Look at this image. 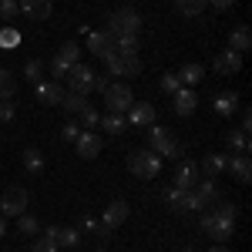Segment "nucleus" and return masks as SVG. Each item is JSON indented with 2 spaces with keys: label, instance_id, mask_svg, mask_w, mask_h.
<instances>
[{
  "label": "nucleus",
  "instance_id": "473e14b6",
  "mask_svg": "<svg viewBox=\"0 0 252 252\" xmlns=\"http://www.w3.org/2000/svg\"><path fill=\"white\" fill-rule=\"evenodd\" d=\"M155 155L158 158H178V155H185V145H182V141H175V138H168V141L158 148Z\"/></svg>",
  "mask_w": 252,
  "mask_h": 252
},
{
  "label": "nucleus",
  "instance_id": "4468645a",
  "mask_svg": "<svg viewBox=\"0 0 252 252\" xmlns=\"http://www.w3.org/2000/svg\"><path fill=\"white\" fill-rule=\"evenodd\" d=\"M88 51H91L94 58L104 61L111 51H115V37H111L108 31H91V34H88Z\"/></svg>",
  "mask_w": 252,
  "mask_h": 252
},
{
  "label": "nucleus",
  "instance_id": "8fccbe9b",
  "mask_svg": "<svg viewBox=\"0 0 252 252\" xmlns=\"http://www.w3.org/2000/svg\"><path fill=\"white\" fill-rule=\"evenodd\" d=\"M94 252H108V249H94Z\"/></svg>",
  "mask_w": 252,
  "mask_h": 252
},
{
  "label": "nucleus",
  "instance_id": "c9c22d12",
  "mask_svg": "<svg viewBox=\"0 0 252 252\" xmlns=\"http://www.w3.org/2000/svg\"><path fill=\"white\" fill-rule=\"evenodd\" d=\"M178 3V10L185 14V17H198L202 10H205V0H175Z\"/></svg>",
  "mask_w": 252,
  "mask_h": 252
},
{
  "label": "nucleus",
  "instance_id": "f8f14e48",
  "mask_svg": "<svg viewBox=\"0 0 252 252\" xmlns=\"http://www.w3.org/2000/svg\"><path fill=\"white\" fill-rule=\"evenodd\" d=\"M74 148H78V155L81 158H97L101 155V148H104V141H101V135L97 131H81L78 138H74Z\"/></svg>",
  "mask_w": 252,
  "mask_h": 252
},
{
  "label": "nucleus",
  "instance_id": "a211bd4d",
  "mask_svg": "<svg viewBox=\"0 0 252 252\" xmlns=\"http://www.w3.org/2000/svg\"><path fill=\"white\" fill-rule=\"evenodd\" d=\"M225 165H229V155H222V152H209L205 161L198 165V172L205 175V178H219V175L225 172Z\"/></svg>",
  "mask_w": 252,
  "mask_h": 252
},
{
  "label": "nucleus",
  "instance_id": "cd10ccee",
  "mask_svg": "<svg viewBox=\"0 0 252 252\" xmlns=\"http://www.w3.org/2000/svg\"><path fill=\"white\" fill-rule=\"evenodd\" d=\"M229 148H232L235 155H249V131H229Z\"/></svg>",
  "mask_w": 252,
  "mask_h": 252
},
{
  "label": "nucleus",
  "instance_id": "1a4fd4ad",
  "mask_svg": "<svg viewBox=\"0 0 252 252\" xmlns=\"http://www.w3.org/2000/svg\"><path fill=\"white\" fill-rule=\"evenodd\" d=\"M155 104L152 101H135L128 111H125V121H128V128H148V125H155Z\"/></svg>",
  "mask_w": 252,
  "mask_h": 252
},
{
  "label": "nucleus",
  "instance_id": "58836bf2",
  "mask_svg": "<svg viewBox=\"0 0 252 252\" xmlns=\"http://www.w3.org/2000/svg\"><path fill=\"white\" fill-rule=\"evenodd\" d=\"M97 125H101V115H97V108L88 104V108L81 111V128H88V131H91V128H97Z\"/></svg>",
  "mask_w": 252,
  "mask_h": 252
},
{
  "label": "nucleus",
  "instance_id": "e433bc0d",
  "mask_svg": "<svg viewBox=\"0 0 252 252\" xmlns=\"http://www.w3.org/2000/svg\"><path fill=\"white\" fill-rule=\"evenodd\" d=\"M17 14H20V0H0V20H17Z\"/></svg>",
  "mask_w": 252,
  "mask_h": 252
},
{
  "label": "nucleus",
  "instance_id": "393cba45",
  "mask_svg": "<svg viewBox=\"0 0 252 252\" xmlns=\"http://www.w3.org/2000/svg\"><path fill=\"white\" fill-rule=\"evenodd\" d=\"M115 51L125 58H138V34H121L115 37Z\"/></svg>",
  "mask_w": 252,
  "mask_h": 252
},
{
  "label": "nucleus",
  "instance_id": "a19ab883",
  "mask_svg": "<svg viewBox=\"0 0 252 252\" xmlns=\"http://www.w3.org/2000/svg\"><path fill=\"white\" fill-rule=\"evenodd\" d=\"M178 88H182V81H178V74H175V71L161 74V91H165V94H175Z\"/></svg>",
  "mask_w": 252,
  "mask_h": 252
},
{
  "label": "nucleus",
  "instance_id": "bb28decb",
  "mask_svg": "<svg viewBox=\"0 0 252 252\" xmlns=\"http://www.w3.org/2000/svg\"><path fill=\"white\" fill-rule=\"evenodd\" d=\"M24 168L31 175L44 172V155H40V148H24Z\"/></svg>",
  "mask_w": 252,
  "mask_h": 252
},
{
  "label": "nucleus",
  "instance_id": "09e8293b",
  "mask_svg": "<svg viewBox=\"0 0 252 252\" xmlns=\"http://www.w3.org/2000/svg\"><path fill=\"white\" fill-rule=\"evenodd\" d=\"M0 239H3V215H0Z\"/></svg>",
  "mask_w": 252,
  "mask_h": 252
},
{
  "label": "nucleus",
  "instance_id": "0eeeda50",
  "mask_svg": "<svg viewBox=\"0 0 252 252\" xmlns=\"http://www.w3.org/2000/svg\"><path fill=\"white\" fill-rule=\"evenodd\" d=\"M94 71H91V67H88V64H71V71H67V81H71V91H74V94H91V91H94Z\"/></svg>",
  "mask_w": 252,
  "mask_h": 252
},
{
  "label": "nucleus",
  "instance_id": "9b49d317",
  "mask_svg": "<svg viewBox=\"0 0 252 252\" xmlns=\"http://www.w3.org/2000/svg\"><path fill=\"white\" fill-rule=\"evenodd\" d=\"M128 212H131V205H128L125 198H115V202H111V205L104 209V215H101V225L115 232L118 225H125V219H128Z\"/></svg>",
  "mask_w": 252,
  "mask_h": 252
},
{
  "label": "nucleus",
  "instance_id": "f257e3e1",
  "mask_svg": "<svg viewBox=\"0 0 252 252\" xmlns=\"http://www.w3.org/2000/svg\"><path fill=\"white\" fill-rule=\"evenodd\" d=\"M128 168H131V175H138V178H158L161 158H158L152 148H138V152L128 155Z\"/></svg>",
  "mask_w": 252,
  "mask_h": 252
},
{
  "label": "nucleus",
  "instance_id": "9d476101",
  "mask_svg": "<svg viewBox=\"0 0 252 252\" xmlns=\"http://www.w3.org/2000/svg\"><path fill=\"white\" fill-rule=\"evenodd\" d=\"M44 239H51L58 249H78L81 232L78 229H64V225H47L44 229Z\"/></svg>",
  "mask_w": 252,
  "mask_h": 252
},
{
  "label": "nucleus",
  "instance_id": "4c0bfd02",
  "mask_svg": "<svg viewBox=\"0 0 252 252\" xmlns=\"http://www.w3.org/2000/svg\"><path fill=\"white\" fill-rule=\"evenodd\" d=\"M58 58L64 61V64H78V58H81V47L74 44V40H67V44H64V47L58 51Z\"/></svg>",
  "mask_w": 252,
  "mask_h": 252
},
{
  "label": "nucleus",
  "instance_id": "423d86ee",
  "mask_svg": "<svg viewBox=\"0 0 252 252\" xmlns=\"http://www.w3.org/2000/svg\"><path fill=\"white\" fill-rule=\"evenodd\" d=\"M202 232L212 235L215 242H225V239H232L235 222L232 219H222L219 212H209V215H202Z\"/></svg>",
  "mask_w": 252,
  "mask_h": 252
},
{
  "label": "nucleus",
  "instance_id": "a18cd8bd",
  "mask_svg": "<svg viewBox=\"0 0 252 252\" xmlns=\"http://www.w3.org/2000/svg\"><path fill=\"white\" fill-rule=\"evenodd\" d=\"M31 252H58V246H54V242H51V239H44V235H40L37 242H34V246H31Z\"/></svg>",
  "mask_w": 252,
  "mask_h": 252
},
{
  "label": "nucleus",
  "instance_id": "39448f33",
  "mask_svg": "<svg viewBox=\"0 0 252 252\" xmlns=\"http://www.w3.org/2000/svg\"><path fill=\"white\" fill-rule=\"evenodd\" d=\"M27 202H31V195L27 189H20V185H10V189H3L0 195V215H24L27 212Z\"/></svg>",
  "mask_w": 252,
  "mask_h": 252
},
{
  "label": "nucleus",
  "instance_id": "f3484780",
  "mask_svg": "<svg viewBox=\"0 0 252 252\" xmlns=\"http://www.w3.org/2000/svg\"><path fill=\"white\" fill-rule=\"evenodd\" d=\"M212 67L219 71V74H239V71H242V54H235V51L225 47L222 54H215Z\"/></svg>",
  "mask_w": 252,
  "mask_h": 252
},
{
  "label": "nucleus",
  "instance_id": "412c9836",
  "mask_svg": "<svg viewBox=\"0 0 252 252\" xmlns=\"http://www.w3.org/2000/svg\"><path fill=\"white\" fill-rule=\"evenodd\" d=\"M178 81H182V88H195V84H202L205 81V67L202 64H185L182 71H175Z\"/></svg>",
  "mask_w": 252,
  "mask_h": 252
},
{
  "label": "nucleus",
  "instance_id": "6ab92c4d",
  "mask_svg": "<svg viewBox=\"0 0 252 252\" xmlns=\"http://www.w3.org/2000/svg\"><path fill=\"white\" fill-rule=\"evenodd\" d=\"M225 172H232L235 182L246 185V182L252 178V158L249 155H232V158H229V165H225Z\"/></svg>",
  "mask_w": 252,
  "mask_h": 252
},
{
  "label": "nucleus",
  "instance_id": "37998d69",
  "mask_svg": "<svg viewBox=\"0 0 252 252\" xmlns=\"http://www.w3.org/2000/svg\"><path fill=\"white\" fill-rule=\"evenodd\" d=\"M215 212L222 215V219H239V205H235V202H219V209H215Z\"/></svg>",
  "mask_w": 252,
  "mask_h": 252
},
{
  "label": "nucleus",
  "instance_id": "f704fd0d",
  "mask_svg": "<svg viewBox=\"0 0 252 252\" xmlns=\"http://www.w3.org/2000/svg\"><path fill=\"white\" fill-rule=\"evenodd\" d=\"M17 44H20V34L10 27V24H7V27H0V47H3V51H14Z\"/></svg>",
  "mask_w": 252,
  "mask_h": 252
},
{
  "label": "nucleus",
  "instance_id": "49530a36",
  "mask_svg": "<svg viewBox=\"0 0 252 252\" xmlns=\"http://www.w3.org/2000/svg\"><path fill=\"white\" fill-rule=\"evenodd\" d=\"M205 3H212L215 10H229V7H232L235 0H205Z\"/></svg>",
  "mask_w": 252,
  "mask_h": 252
},
{
  "label": "nucleus",
  "instance_id": "c756f323",
  "mask_svg": "<svg viewBox=\"0 0 252 252\" xmlns=\"http://www.w3.org/2000/svg\"><path fill=\"white\" fill-rule=\"evenodd\" d=\"M198 198H202V205H209V202H219V185H215V178H205L198 189Z\"/></svg>",
  "mask_w": 252,
  "mask_h": 252
},
{
  "label": "nucleus",
  "instance_id": "6e6552de",
  "mask_svg": "<svg viewBox=\"0 0 252 252\" xmlns=\"http://www.w3.org/2000/svg\"><path fill=\"white\" fill-rule=\"evenodd\" d=\"M104 64H108V74H115V78H135L138 71H141V61L138 58H125L118 51H111L104 58Z\"/></svg>",
  "mask_w": 252,
  "mask_h": 252
},
{
  "label": "nucleus",
  "instance_id": "2f4dec72",
  "mask_svg": "<svg viewBox=\"0 0 252 252\" xmlns=\"http://www.w3.org/2000/svg\"><path fill=\"white\" fill-rule=\"evenodd\" d=\"M17 94V81L7 67H0V97H14Z\"/></svg>",
  "mask_w": 252,
  "mask_h": 252
},
{
  "label": "nucleus",
  "instance_id": "de8ad7c7",
  "mask_svg": "<svg viewBox=\"0 0 252 252\" xmlns=\"http://www.w3.org/2000/svg\"><path fill=\"white\" fill-rule=\"evenodd\" d=\"M209 252H232V249H229V246H222V242H219V246H212V249H209Z\"/></svg>",
  "mask_w": 252,
  "mask_h": 252
},
{
  "label": "nucleus",
  "instance_id": "aec40b11",
  "mask_svg": "<svg viewBox=\"0 0 252 252\" xmlns=\"http://www.w3.org/2000/svg\"><path fill=\"white\" fill-rule=\"evenodd\" d=\"M51 0H20V14L31 20H47L51 17Z\"/></svg>",
  "mask_w": 252,
  "mask_h": 252
},
{
  "label": "nucleus",
  "instance_id": "2eb2a0df",
  "mask_svg": "<svg viewBox=\"0 0 252 252\" xmlns=\"http://www.w3.org/2000/svg\"><path fill=\"white\" fill-rule=\"evenodd\" d=\"M34 88H37V101L44 108H54V104H61V97H64V88H61L58 81H37Z\"/></svg>",
  "mask_w": 252,
  "mask_h": 252
},
{
  "label": "nucleus",
  "instance_id": "ddd939ff",
  "mask_svg": "<svg viewBox=\"0 0 252 252\" xmlns=\"http://www.w3.org/2000/svg\"><path fill=\"white\" fill-rule=\"evenodd\" d=\"M172 108H175V115L178 118H189L198 108V94H195L192 88H178L172 94Z\"/></svg>",
  "mask_w": 252,
  "mask_h": 252
},
{
  "label": "nucleus",
  "instance_id": "7ed1b4c3",
  "mask_svg": "<svg viewBox=\"0 0 252 252\" xmlns=\"http://www.w3.org/2000/svg\"><path fill=\"white\" fill-rule=\"evenodd\" d=\"M101 94H104V104H108L111 115H125V111L135 104V94H131V88H128L125 81H121V84H108Z\"/></svg>",
  "mask_w": 252,
  "mask_h": 252
},
{
  "label": "nucleus",
  "instance_id": "c85d7f7f",
  "mask_svg": "<svg viewBox=\"0 0 252 252\" xmlns=\"http://www.w3.org/2000/svg\"><path fill=\"white\" fill-rule=\"evenodd\" d=\"M168 138H172V135H168V128H161V125H148V148H152V152H158Z\"/></svg>",
  "mask_w": 252,
  "mask_h": 252
},
{
  "label": "nucleus",
  "instance_id": "3c124183",
  "mask_svg": "<svg viewBox=\"0 0 252 252\" xmlns=\"http://www.w3.org/2000/svg\"><path fill=\"white\" fill-rule=\"evenodd\" d=\"M182 252H195V249H182Z\"/></svg>",
  "mask_w": 252,
  "mask_h": 252
},
{
  "label": "nucleus",
  "instance_id": "4be33fe9",
  "mask_svg": "<svg viewBox=\"0 0 252 252\" xmlns=\"http://www.w3.org/2000/svg\"><path fill=\"white\" fill-rule=\"evenodd\" d=\"M249 47H252V31H249V27H235L232 34H229V51L246 54Z\"/></svg>",
  "mask_w": 252,
  "mask_h": 252
},
{
  "label": "nucleus",
  "instance_id": "7c9ffc66",
  "mask_svg": "<svg viewBox=\"0 0 252 252\" xmlns=\"http://www.w3.org/2000/svg\"><path fill=\"white\" fill-rule=\"evenodd\" d=\"M17 232H20V235H37V232H40V222L34 219V215L24 212V215H17Z\"/></svg>",
  "mask_w": 252,
  "mask_h": 252
},
{
  "label": "nucleus",
  "instance_id": "5701e85b",
  "mask_svg": "<svg viewBox=\"0 0 252 252\" xmlns=\"http://www.w3.org/2000/svg\"><path fill=\"white\" fill-rule=\"evenodd\" d=\"M88 104H91L88 94H74V91H64V97H61V108H64L67 115H81Z\"/></svg>",
  "mask_w": 252,
  "mask_h": 252
},
{
  "label": "nucleus",
  "instance_id": "20e7f679",
  "mask_svg": "<svg viewBox=\"0 0 252 252\" xmlns=\"http://www.w3.org/2000/svg\"><path fill=\"white\" fill-rule=\"evenodd\" d=\"M165 198H168V205H172L178 215H192V212H198V209H205L195 189H175V185H172Z\"/></svg>",
  "mask_w": 252,
  "mask_h": 252
},
{
  "label": "nucleus",
  "instance_id": "f03ea898",
  "mask_svg": "<svg viewBox=\"0 0 252 252\" xmlns=\"http://www.w3.org/2000/svg\"><path fill=\"white\" fill-rule=\"evenodd\" d=\"M138 31H141V17H138V10H131V7H121V10H115V14L108 17V34H111V37L138 34Z\"/></svg>",
  "mask_w": 252,
  "mask_h": 252
},
{
  "label": "nucleus",
  "instance_id": "79ce46f5",
  "mask_svg": "<svg viewBox=\"0 0 252 252\" xmlns=\"http://www.w3.org/2000/svg\"><path fill=\"white\" fill-rule=\"evenodd\" d=\"M67 71H71V64H64L61 58L51 61V74H54V81H67Z\"/></svg>",
  "mask_w": 252,
  "mask_h": 252
},
{
  "label": "nucleus",
  "instance_id": "c03bdc74",
  "mask_svg": "<svg viewBox=\"0 0 252 252\" xmlns=\"http://www.w3.org/2000/svg\"><path fill=\"white\" fill-rule=\"evenodd\" d=\"M78 135H81V125H78V121H67V125L61 128V138H64V141H74Z\"/></svg>",
  "mask_w": 252,
  "mask_h": 252
},
{
  "label": "nucleus",
  "instance_id": "a878e982",
  "mask_svg": "<svg viewBox=\"0 0 252 252\" xmlns=\"http://www.w3.org/2000/svg\"><path fill=\"white\" fill-rule=\"evenodd\" d=\"M101 128H104L108 135H125V131H128V121H125V115H111V111H108V115L101 118Z\"/></svg>",
  "mask_w": 252,
  "mask_h": 252
},
{
  "label": "nucleus",
  "instance_id": "ea45409f",
  "mask_svg": "<svg viewBox=\"0 0 252 252\" xmlns=\"http://www.w3.org/2000/svg\"><path fill=\"white\" fill-rule=\"evenodd\" d=\"M14 115H17L14 97H0V121H14Z\"/></svg>",
  "mask_w": 252,
  "mask_h": 252
},
{
  "label": "nucleus",
  "instance_id": "dca6fc26",
  "mask_svg": "<svg viewBox=\"0 0 252 252\" xmlns=\"http://www.w3.org/2000/svg\"><path fill=\"white\" fill-rule=\"evenodd\" d=\"M198 178H202L198 165H195V161H182V165L175 168V189H195Z\"/></svg>",
  "mask_w": 252,
  "mask_h": 252
},
{
  "label": "nucleus",
  "instance_id": "72a5a7b5",
  "mask_svg": "<svg viewBox=\"0 0 252 252\" xmlns=\"http://www.w3.org/2000/svg\"><path fill=\"white\" fill-rule=\"evenodd\" d=\"M40 74H44V61H40V58H31L27 64H24V78L31 81V84H37Z\"/></svg>",
  "mask_w": 252,
  "mask_h": 252
},
{
  "label": "nucleus",
  "instance_id": "b1692460",
  "mask_svg": "<svg viewBox=\"0 0 252 252\" xmlns=\"http://www.w3.org/2000/svg\"><path fill=\"white\" fill-rule=\"evenodd\" d=\"M212 108L219 111V115H232L235 108H239V94L235 91H222V94H215V101H212Z\"/></svg>",
  "mask_w": 252,
  "mask_h": 252
}]
</instances>
